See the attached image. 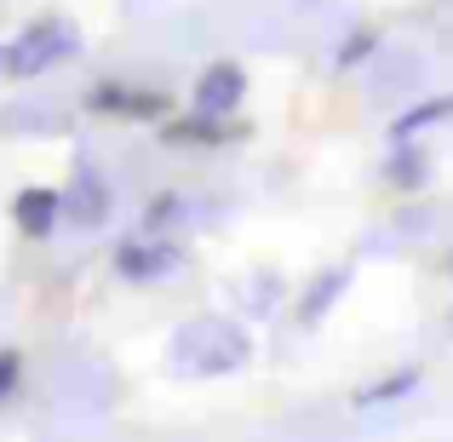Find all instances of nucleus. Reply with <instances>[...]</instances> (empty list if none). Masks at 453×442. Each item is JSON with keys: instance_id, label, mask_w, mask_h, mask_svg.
I'll return each instance as SVG.
<instances>
[{"instance_id": "3", "label": "nucleus", "mask_w": 453, "mask_h": 442, "mask_svg": "<svg viewBox=\"0 0 453 442\" xmlns=\"http://www.w3.org/2000/svg\"><path fill=\"white\" fill-rule=\"evenodd\" d=\"M87 110L98 115H127V121H155V115H166V92L155 87H133V81H98V87L87 92Z\"/></svg>"}, {"instance_id": "10", "label": "nucleus", "mask_w": 453, "mask_h": 442, "mask_svg": "<svg viewBox=\"0 0 453 442\" xmlns=\"http://www.w3.org/2000/svg\"><path fill=\"white\" fill-rule=\"evenodd\" d=\"M436 121H453V92L448 98H436V104H419V110H408L396 121V144H408V138H419L425 127H436Z\"/></svg>"}, {"instance_id": "11", "label": "nucleus", "mask_w": 453, "mask_h": 442, "mask_svg": "<svg viewBox=\"0 0 453 442\" xmlns=\"http://www.w3.org/2000/svg\"><path fill=\"white\" fill-rule=\"evenodd\" d=\"M390 184H402V190L425 184V155H413V150H396V155H390Z\"/></svg>"}, {"instance_id": "12", "label": "nucleus", "mask_w": 453, "mask_h": 442, "mask_svg": "<svg viewBox=\"0 0 453 442\" xmlns=\"http://www.w3.org/2000/svg\"><path fill=\"white\" fill-rule=\"evenodd\" d=\"M413 385H419V374H396V379H385V385H373L362 402H396L402 391H413Z\"/></svg>"}, {"instance_id": "5", "label": "nucleus", "mask_w": 453, "mask_h": 442, "mask_svg": "<svg viewBox=\"0 0 453 442\" xmlns=\"http://www.w3.org/2000/svg\"><path fill=\"white\" fill-rule=\"evenodd\" d=\"M64 219H75L81 230H98L110 219V184L98 178L92 161H75V184L64 190Z\"/></svg>"}, {"instance_id": "9", "label": "nucleus", "mask_w": 453, "mask_h": 442, "mask_svg": "<svg viewBox=\"0 0 453 442\" xmlns=\"http://www.w3.org/2000/svg\"><path fill=\"white\" fill-rule=\"evenodd\" d=\"M344 282H350V270H327V276H316V288H310L304 305H299V322H321V316H327V305L344 293Z\"/></svg>"}, {"instance_id": "13", "label": "nucleus", "mask_w": 453, "mask_h": 442, "mask_svg": "<svg viewBox=\"0 0 453 442\" xmlns=\"http://www.w3.org/2000/svg\"><path fill=\"white\" fill-rule=\"evenodd\" d=\"M12 385H18V356H12V351H0V397H6Z\"/></svg>"}, {"instance_id": "2", "label": "nucleus", "mask_w": 453, "mask_h": 442, "mask_svg": "<svg viewBox=\"0 0 453 442\" xmlns=\"http://www.w3.org/2000/svg\"><path fill=\"white\" fill-rule=\"evenodd\" d=\"M75 29H69L64 18H41V23H29V29L18 35V41L6 46V75L12 81H35V75H46L52 64H64V58H75Z\"/></svg>"}, {"instance_id": "8", "label": "nucleus", "mask_w": 453, "mask_h": 442, "mask_svg": "<svg viewBox=\"0 0 453 442\" xmlns=\"http://www.w3.org/2000/svg\"><path fill=\"white\" fill-rule=\"evenodd\" d=\"M235 133H242V127L219 121V115H207V110H196V121H184V127H166L173 144H224V138H235Z\"/></svg>"}, {"instance_id": "1", "label": "nucleus", "mask_w": 453, "mask_h": 442, "mask_svg": "<svg viewBox=\"0 0 453 442\" xmlns=\"http://www.w3.org/2000/svg\"><path fill=\"white\" fill-rule=\"evenodd\" d=\"M247 351H253V339L230 316H196L173 333V374H189V379L235 374L247 362Z\"/></svg>"}, {"instance_id": "4", "label": "nucleus", "mask_w": 453, "mask_h": 442, "mask_svg": "<svg viewBox=\"0 0 453 442\" xmlns=\"http://www.w3.org/2000/svg\"><path fill=\"white\" fill-rule=\"evenodd\" d=\"M178 247L173 242H155V236H133V242H121V253H115V270H121L127 282H161L178 270Z\"/></svg>"}, {"instance_id": "7", "label": "nucleus", "mask_w": 453, "mask_h": 442, "mask_svg": "<svg viewBox=\"0 0 453 442\" xmlns=\"http://www.w3.org/2000/svg\"><path fill=\"white\" fill-rule=\"evenodd\" d=\"M12 213H18V230L23 236H52L58 224H64V190H18V201H12Z\"/></svg>"}, {"instance_id": "6", "label": "nucleus", "mask_w": 453, "mask_h": 442, "mask_svg": "<svg viewBox=\"0 0 453 442\" xmlns=\"http://www.w3.org/2000/svg\"><path fill=\"white\" fill-rule=\"evenodd\" d=\"M247 98V75L242 64H212L207 75L196 81V110L207 115H235V104Z\"/></svg>"}]
</instances>
